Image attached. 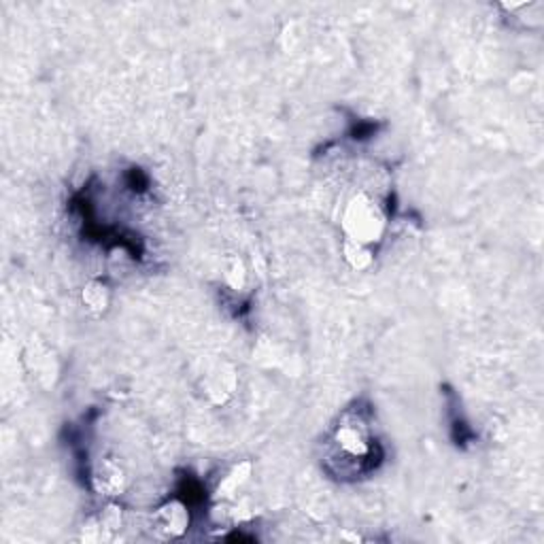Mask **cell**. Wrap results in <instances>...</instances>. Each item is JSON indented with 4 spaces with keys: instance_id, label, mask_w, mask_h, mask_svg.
<instances>
[{
    "instance_id": "6da1fadb",
    "label": "cell",
    "mask_w": 544,
    "mask_h": 544,
    "mask_svg": "<svg viewBox=\"0 0 544 544\" xmlns=\"http://www.w3.org/2000/svg\"><path fill=\"white\" fill-rule=\"evenodd\" d=\"M341 227L345 238L375 247L385 236L387 215L368 192H355L342 209Z\"/></svg>"
},
{
    "instance_id": "7a4b0ae2",
    "label": "cell",
    "mask_w": 544,
    "mask_h": 544,
    "mask_svg": "<svg viewBox=\"0 0 544 544\" xmlns=\"http://www.w3.org/2000/svg\"><path fill=\"white\" fill-rule=\"evenodd\" d=\"M192 515L185 502L179 498H170L160 504L152 513V530L166 540H177L190 532Z\"/></svg>"
},
{
    "instance_id": "3957f363",
    "label": "cell",
    "mask_w": 544,
    "mask_h": 544,
    "mask_svg": "<svg viewBox=\"0 0 544 544\" xmlns=\"http://www.w3.org/2000/svg\"><path fill=\"white\" fill-rule=\"evenodd\" d=\"M24 364L28 375L35 379V383L43 390H52L60 376V364L55 353L41 341H30L24 351Z\"/></svg>"
},
{
    "instance_id": "277c9868",
    "label": "cell",
    "mask_w": 544,
    "mask_h": 544,
    "mask_svg": "<svg viewBox=\"0 0 544 544\" xmlns=\"http://www.w3.org/2000/svg\"><path fill=\"white\" fill-rule=\"evenodd\" d=\"M128 485H130V476L124 466H121L118 459L113 457H104L94 466L92 472V487L94 491L100 493V496L113 499L124 496Z\"/></svg>"
},
{
    "instance_id": "5b68a950",
    "label": "cell",
    "mask_w": 544,
    "mask_h": 544,
    "mask_svg": "<svg viewBox=\"0 0 544 544\" xmlns=\"http://www.w3.org/2000/svg\"><path fill=\"white\" fill-rule=\"evenodd\" d=\"M204 396L209 398L210 404L221 407L227 400L235 396L238 387V375L236 368L230 362H218L210 366L207 376H204Z\"/></svg>"
},
{
    "instance_id": "8992f818",
    "label": "cell",
    "mask_w": 544,
    "mask_h": 544,
    "mask_svg": "<svg viewBox=\"0 0 544 544\" xmlns=\"http://www.w3.org/2000/svg\"><path fill=\"white\" fill-rule=\"evenodd\" d=\"M251 472L253 466L251 462H247V459L232 466V468L221 476L218 487H215V499H218V502H232V499H236L247 487L249 479H251Z\"/></svg>"
},
{
    "instance_id": "52a82bcc",
    "label": "cell",
    "mask_w": 544,
    "mask_h": 544,
    "mask_svg": "<svg viewBox=\"0 0 544 544\" xmlns=\"http://www.w3.org/2000/svg\"><path fill=\"white\" fill-rule=\"evenodd\" d=\"M336 445L342 453L351 457H364L370 449V438L366 432V425L359 421H345L336 430Z\"/></svg>"
},
{
    "instance_id": "ba28073f",
    "label": "cell",
    "mask_w": 544,
    "mask_h": 544,
    "mask_svg": "<svg viewBox=\"0 0 544 544\" xmlns=\"http://www.w3.org/2000/svg\"><path fill=\"white\" fill-rule=\"evenodd\" d=\"M81 304L92 317H103L109 313L113 292H111L109 283L103 279H90L81 287Z\"/></svg>"
},
{
    "instance_id": "9c48e42d",
    "label": "cell",
    "mask_w": 544,
    "mask_h": 544,
    "mask_svg": "<svg viewBox=\"0 0 544 544\" xmlns=\"http://www.w3.org/2000/svg\"><path fill=\"white\" fill-rule=\"evenodd\" d=\"M221 281L230 292H245V287L249 285V268L241 255H226L224 266H221Z\"/></svg>"
},
{
    "instance_id": "30bf717a",
    "label": "cell",
    "mask_w": 544,
    "mask_h": 544,
    "mask_svg": "<svg viewBox=\"0 0 544 544\" xmlns=\"http://www.w3.org/2000/svg\"><path fill=\"white\" fill-rule=\"evenodd\" d=\"M342 260H345L349 268L358 272L368 270L372 262H375V247L345 238V241H342Z\"/></svg>"
},
{
    "instance_id": "8fae6325",
    "label": "cell",
    "mask_w": 544,
    "mask_h": 544,
    "mask_svg": "<svg viewBox=\"0 0 544 544\" xmlns=\"http://www.w3.org/2000/svg\"><path fill=\"white\" fill-rule=\"evenodd\" d=\"M98 521L100 525L104 527V532H107V536L111 538L124 527V508H121L118 502H109L107 507L103 508V513L98 515Z\"/></svg>"
},
{
    "instance_id": "7c38bea8",
    "label": "cell",
    "mask_w": 544,
    "mask_h": 544,
    "mask_svg": "<svg viewBox=\"0 0 544 544\" xmlns=\"http://www.w3.org/2000/svg\"><path fill=\"white\" fill-rule=\"evenodd\" d=\"M81 540L83 542H100V540H109L107 532H104V527L100 525L98 517L87 519L86 523L81 527Z\"/></svg>"
}]
</instances>
